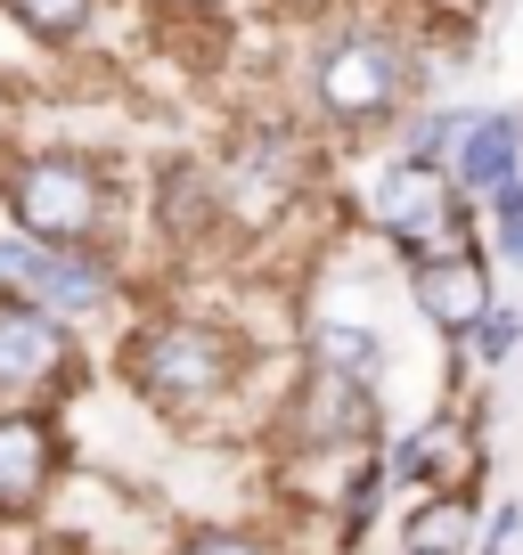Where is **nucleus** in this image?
Listing matches in <instances>:
<instances>
[{
	"instance_id": "16",
	"label": "nucleus",
	"mask_w": 523,
	"mask_h": 555,
	"mask_svg": "<svg viewBox=\"0 0 523 555\" xmlns=\"http://www.w3.org/2000/svg\"><path fill=\"white\" fill-rule=\"evenodd\" d=\"M467 122H474V106H458V99H425L418 115L393 131V147H401V156H418V164H442V172H450L458 139H467Z\"/></svg>"
},
{
	"instance_id": "20",
	"label": "nucleus",
	"mask_w": 523,
	"mask_h": 555,
	"mask_svg": "<svg viewBox=\"0 0 523 555\" xmlns=\"http://www.w3.org/2000/svg\"><path fill=\"white\" fill-rule=\"evenodd\" d=\"M483 245H490V261H499L507 278H523V212H499V221H483Z\"/></svg>"
},
{
	"instance_id": "14",
	"label": "nucleus",
	"mask_w": 523,
	"mask_h": 555,
	"mask_svg": "<svg viewBox=\"0 0 523 555\" xmlns=\"http://www.w3.org/2000/svg\"><path fill=\"white\" fill-rule=\"evenodd\" d=\"M474 539H483V490H425L409 499L393 555H474Z\"/></svg>"
},
{
	"instance_id": "15",
	"label": "nucleus",
	"mask_w": 523,
	"mask_h": 555,
	"mask_svg": "<svg viewBox=\"0 0 523 555\" xmlns=\"http://www.w3.org/2000/svg\"><path fill=\"white\" fill-rule=\"evenodd\" d=\"M0 17L17 25L34 50H50V57H66V50H82L90 34H99V17H106V0H0Z\"/></svg>"
},
{
	"instance_id": "7",
	"label": "nucleus",
	"mask_w": 523,
	"mask_h": 555,
	"mask_svg": "<svg viewBox=\"0 0 523 555\" xmlns=\"http://www.w3.org/2000/svg\"><path fill=\"white\" fill-rule=\"evenodd\" d=\"M270 441L286 450H368L384 441V384L335 376V367H295L279 400H270Z\"/></svg>"
},
{
	"instance_id": "11",
	"label": "nucleus",
	"mask_w": 523,
	"mask_h": 555,
	"mask_svg": "<svg viewBox=\"0 0 523 555\" xmlns=\"http://www.w3.org/2000/svg\"><path fill=\"white\" fill-rule=\"evenodd\" d=\"M148 229L173 261H196L205 245H229V196H221V164L205 156H164L148 180Z\"/></svg>"
},
{
	"instance_id": "8",
	"label": "nucleus",
	"mask_w": 523,
	"mask_h": 555,
	"mask_svg": "<svg viewBox=\"0 0 523 555\" xmlns=\"http://www.w3.org/2000/svg\"><path fill=\"white\" fill-rule=\"evenodd\" d=\"M384 466H393V490L401 499H425V490H483V409L467 392L425 409L418 425L384 441Z\"/></svg>"
},
{
	"instance_id": "10",
	"label": "nucleus",
	"mask_w": 523,
	"mask_h": 555,
	"mask_svg": "<svg viewBox=\"0 0 523 555\" xmlns=\"http://www.w3.org/2000/svg\"><path fill=\"white\" fill-rule=\"evenodd\" d=\"M499 261L490 245H450V254H425V261H401V286H409V311L434 327L442 351H467V335L483 327V311L499 302Z\"/></svg>"
},
{
	"instance_id": "4",
	"label": "nucleus",
	"mask_w": 523,
	"mask_h": 555,
	"mask_svg": "<svg viewBox=\"0 0 523 555\" xmlns=\"http://www.w3.org/2000/svg\"><path fill=\"white\" fill-rule=\"evenodd\" d=\"M360 221H368V237H377L393 261H425V254H450V245H483V205H474L442 164H418V156H401V147H393L384 164H368Z\"/></svg>"
},
{
	"instance_id": "21",
	"label": "nucleus",
	"mask_w": 523,
	"mask_h": 555,
	"mask_svg": "<svg viewBox=\"0 0 523 555\" xmlns=\"http://www.w3.org/2000/svg\"><path fill=\"white\" fill-rule=\"evenodd\" d=\"M17 147V99H9V82H0V156Z\"/></svg>"
},
{
	"instance_id": "22",
	"label": "nucleus",
	"mask_w": 523,
	"mask_h": 555,
	"mask_svg": "<svg viewBox=\"0 0 523 555\" xmlns=\"http://www.w3.org/2000/svg\"><path fill=\"white\" fill-rule=\"evenodd\" d=\"M0 221H9V212H0Z\"/></svg>"
},
{
	"instance_id": "9",
	"label": "nucleus",
	"mask_w": 523,
	"mask_h": 555,
	"mask_svg": "<svg viewBox=\"0 0 523 555\" xmlns=\"http://www.w3.org/2000/svg\"><path fill=\"white\" fill-rule=\"evenodd\" d=\"M66 466L74 441L58 409H0V531H34L66 490Z\"/></svg>"
},
{
	"instance_id": "2",
	"label": "nucleus",
	"mask_w": 523,
	"mask_h": 555,
	"mask_svg": "<svg viewBox=\"0 0 523 555\" xmlns=\"http://www.w3.org/2000/svg\"><path fill=\"white\" fill-rule=\"evenodd\" d=\"M295 90H303V115L335 147H352V139L368 147L434 99V66L393 17H328L295 57Z\"/></svg>"
},
{
	"instance_id": "6",
	"label": "nucleus",
	"mask_w": 523,
	"mask_h": 555,
	"mask_svg": "<svg viewBox=\"0 0 523 555\" xmlns=\"http://www.w3.org/2000/svg\"><path fill=\"white\" fill-rule=\"evenodd\" d=\"M90 376L82 327L25 295H0V409H58Z\"/></svg>"
},
{
	"instance_id": "17",
	"label": "nucleus",
	"mask_w": 523,
	"mask_h": 555,
	"mask_svg": "<svg viewBox=\"0 0 523 555\" xmlns=\"http://www.w3.org/2000/svg\"><path fill=\"white\" fill-rule=\"evenodd\" d=\"M164 555H295V539L279 522H229L221 515V522H189Z\"/></svg>"
},
{
	"instance_id": "1",
	"label": "nucleus",
	"mask_w": 523,
	"mask_h": 555,
	"mask_svg": "<svg viewBox=\"0 0 523 555\" xmlns=\"http://www.w3.org/2000/svg\"><path fill=\"white\" fill-rule=\"evenodd\" d=\"M115 376L156 425L180 434H213L262 376V335H245L238 319L189 311V302H148L123 319L115 335Z\"/></svg>"
},
{
	"instance_id": "13",
	"label": "nucleus",
	"mask_w": 523,
	"mask_h": 555,
	"mask_svg": "<svg viewBox=\"0 0 523 555\" xmlns=\"http://www.w3.org/2000/svg\"><path fill=\"white\" fill-rule=\"evenodd\" d=\"M295 351L311 367H335V376H360V384H384L393 376V335L377 327V319H335V311H319V319H303L295 327Z\"/></svg>"
},
{
	"instance_id": "19",
	"label": "nucleus",
	"mask_w": 523,
	"mask_h": 555,
	"mask_svg": "<svg viewBox=\"0 0 523 555\" xmlns=\"http://www.w3.org/2000/svg\"><path fill=\"white\" fill-rule=\"evenodd\" d=\"M515 539H523V499H499L483 515V539H474V555H515Z\"/></svg>"
},
{
	"instance_id": "12",
	"label": "nucleus",
	"mask_w": 523,
	"mask_h": 555,
	"mask_svg": "<svg viewBox=\"0 0 523 555\" xmlns=\"http://www.w3.org/2000/svg\"><path fill=\"white\" fill-rule=\"evenodd\" d=\"M450 180L474 205L490 189H507V180H523V106H474L467 139H458V156H450Z\"/></svg>"
},
{
	"instance_id": "18",
	"label": "nucleus",
	"mask_w": 523,
	"mask_h": 555,
	"mask_svg": "<svg viewBox=\"0 0 523 555\" xmlns=\"http://www.w3.org/2000/svg\"><path fill=\"white\" fill-rule=\"evenodd\" d=\"M515 351H523V311H515V302L499 295V302H490V311H483V327L467 335V360L483 367V376H499V367L515 360Z\"/></svg>"
},
{
	"instance_id": "5",
	"label": "nucleus",
	"mask_w": 523,
	"mask_h": 555,
	"mask_svg": "<svg viewBox=\"0 0 523 555\" xmlns=\"http://www.w3.org/2000/svg\"><path fill=\"white\" fill-rule=\"evenodd\" d=\"M0 295H25L41 311L74 319H115L131 295V270H123V245H34L25 229H0Z\"/></svg>"
},
{
	"instance_id": "3",
	"label": "nucleus",
	"mask_w": 523,
	"mask_h": 555,
	"mask_svg": "<svg viewBox=\"0 0 523 555\" xmlns=\"http://www.w3.org/2000/svg\"><path fill=\"white\" fill-rule=\"evenodd\" d=\"M0 212L34 245H115L123 180L99 147L41 139V147H9L0 156Z\"/></svg>"
}]
</instances>
